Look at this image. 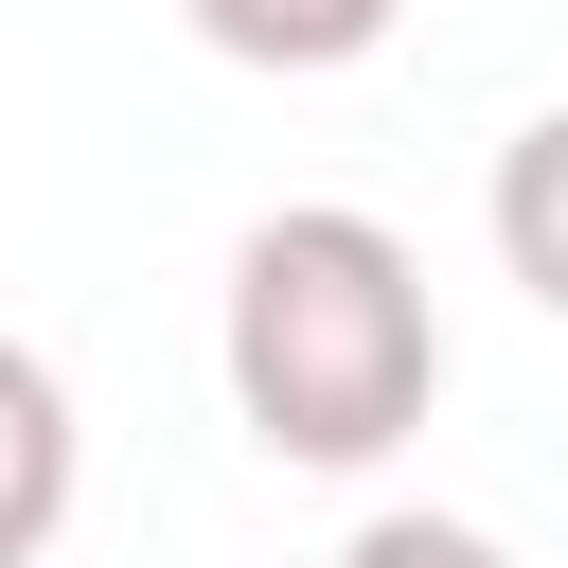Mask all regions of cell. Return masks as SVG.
<instances>
[{
  "label": "cell",
  "instance_id": "6da1fadb",
  "mask_svg": "<svg viewBox=\"0 0 568 568\" xmlns=\"http://www.w3.org/2000/svg\"><path fill=\"white\" fill-rule=\"evenodd\" d=\"M213 355H231V408H248L266 462L373 479V462L426 426V390H444V302H426V266H408L390 213L284 195V213H248V248H231Z\"/></svg>",
  "mask_w": 568,
  "mask_h": 568
},
{
  "label": "cell",
  "instance_id": "7a4b0ae2",
  "mask_svg": "<svg viewBox=\"0 0 568 568\" xmlns=\"http://www.w3.org/2000/svg\"><path fill=\"white\" fill-rule=\"evenodd\" d=\"M53 532H71V373L0 337V568H36Z\"/></svg>",
  "mask_w": 568,
  "mask_h": 568
},
{
  "label": "cell",
  "instance_id": "3957f363",
  "mask_svg": "<svg viewBox=\"0 0 568 568\" xmlns=\"http://www.w3.org/2000/svg\"><path fill=\"white\" fill-rule=\"evenodd\" d=\"M178 18H195L231 71H355L408 0H178Z\"/></svg>",
  "mask_w": 568,
  "mask_h": 568
},
{
  "label": "cell",
  "instance_id": "277c9868",
  "mask_svg": "<svg viewBox=\"0 0 568 568\" xmlns=\"http://www.w3.org/2000/svg\"><path fill=\"white\" fill-rule=\"evenodd\" d=\"M497 266L568 320V106H532V124L497 142Z\"/></svg>",
  "mask_w": 568,
  "mask_h": 568
},
{
  "label": "cell",
  "instance_id": "5b68a950",
  "mask_svg": "<svg viewBox=\"0 0 568 568\" xmlns=\"http://www.w3.org/2000/svg\"><path fill=\"white\" fill-rule=\"evenodd\" d=\"M337 568H515V550H497L479 515H355V550H337Z\"/></svg>",
  "mask_w": 568,
  "mask_h": 568
}]
</instances>
